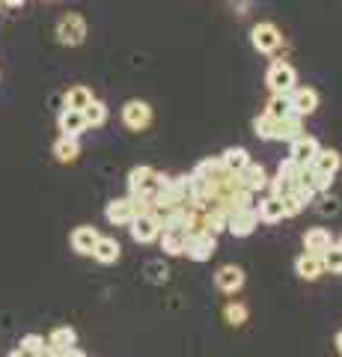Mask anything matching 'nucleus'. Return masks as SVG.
I'll use <instances>...</instances> for the list:
<instances>
[{
	"label": "nucleus",
	"instance_id": "2f4dec72",
	"mask_svg": "<svg viewBox=\"0 0 342 357\" xmlns=\"http://www.w3.org/2000/svg\"><path fill=\"white\" fill-rule=\"evenodd\" d=\"M224 319H226L233 328H241V325L247 321V307L238 304V301H235V304H226V307H224Z\"/></svg>",
	"mask_w": 342,
	"mask_h": 357
},
{
	"label": "nucleus",
	"instance_id": "20e7f679",
	"mask_svg": "<svg viewBox=\"0 0 342 357\" xmlns=\"http://www.w3.org/2000/svg\"><path fill=\"white\" fill-rule=\"evenodd\" d=\"M250 42L259 54H274L283 45V33L277 30V24H271V21H259V24L250 30Z\"/></svg>",
	"mask_w": 342,
	"mask_h": 357
},
{
	"label": "nucleus",
	"instance_id": "7ed1b4c3",
	"mask_svg": "<svg viewBox=\"0 0 342 357\" xmlns=\"http://www.w3.org/2000/svg\"><path fill=\"white\" fill-rule=\"evenodd\" d=\"M265 84H268L271 93H280V96H289L292 89L297 86V72L292 69L286 60H277V63H271V69L268 75H265Z\"/></svg>",
	"mask_w": 342,
	"mask_h": 357
},
{
	"label": "nucleus",
	"instance_id": "aec40b11",
	"mask_svg": "<svg viewBox=\"0 0 342 357\" xmlns=\"http://www.w3.org/2000/svg\"><path fill=\"white\" fill-rule=\"evenodd\" d=\"M304 134V116H297V114H286L277 119V140H295V137H301Z\"/></svg>",
	"mask_w": 342,
	"mask_h": 357
},
{
	"label": "nucleus",
	"instance_id": "72a5a7b5",
	"mask_svg": "<svg viewBox=\"0 0 342 357\" xmlns=\"http://www.w3.org/2000/svg\"><path fill=\"white\" fill-rule=\"evenodd\" d=\"M18 349H24L30 354H39L42 349H45V337H39V333H27V337H21Z\"/></svg>",
	"mask_w": 342,
	"mask_h": 357
},
{
	"label": "nucleus",
	"instance_id": "4c0bfd02",
	"mask_svg": "<svg viewBox=\"0 0 342 357\" xmlns=\"http://www.w3.org/2000/svg\"><path fill=\"white\" fill-rule=\"evenodd\" d=\"M9 357H36V354H30L24 349H15V351H9Z\"/></svg>",
	"mask_w": 342,
	"mask_h": 357
},
{
	"label": "nucleus",
	"instance_id": "4468645a",
	"mask_svg": "<svg viewBox=\"0 0 342 357\" xmlns=\"http://www.w3.org/2000/svg\"><path fill=\"white\" fill-rule=\"evenodd\" d=\"M295 271L301 280H318V277L325 274V262H322V256H316V253H301L295 259Z\"/></svg>",
	"mask_w": 342,
	"mask_h": 357
},
{
	"label": "nucleus",
	"instance_id": "2eb2a0df",
	"mask_svg": "<svg viewBox=\"0 0 342 357\" xmlns=\"http://www.w3.org/2000/svg\"><path fill=\"white\" fill-rule=\"evenodd\" d=\"M57 126L63 131V137H81L86 131V119H84V110H65L57 116Z\"/></svg>",
	"mask_w": 342,
	"mask_h": 357
},
{
	"label": "nucleus",
	"instance_id": "7c9ffc66",
	"mask_svg": "<svg viewBox=\"0 0 342 357\" xmlns=\"http://www.w3.org/2000/svg\"><path fill=\"white\" fill-rule=\"evenodd\" d=\"M322 262H325V271L330 274H342V244H330V250L322 256Z\"/></svg>",
	"mask_w": 342,
	"mask_h": 357
},
{
	"label": "nucleus",
	"instance_id": "a211bd4d",
	"mask_svg": "<svg viewBox=\"0 0 342 357\" xmlns=\"http://www.w3.org/2000/svg\"><path fill=\"white\" fill-rule=\"evenodd\" d=\"M95 241H98L95 227H78V229L72 232V250L81 253V256H93Z\"/></svg>",
	"mask_w": 342,
	"mask_h": 357
},
{
	"label": "nucleus",
	"instance_id": "58836bf2",
	"mask_svg": "<svg viewBox=\"0 0 342 357\" xmlns=\"http://www.w3.org/2000/svg\"><path fill=\"white\" fill-rule=\"evenodd\" d=\"M336 349H339V354H342V333H339V337H336Z\"/></svg>",
	"mask_w": 342,
	"mask_h": 357
},
{
	"label": "nucleus",
	"instance_id": "6ab92c4d",
	"mask_svg": "<svg viewBox=\"0 0 342 357\" xmlns=\"http://www.w3.org/2000/svg\"><path fill=\"white\" fill-rule=\"evenodd\" d=\"M161 250L167 256H182L185 244H187V232L185 229H161Z\"/></svg>",
	"mask_w": 342,
	"mask_h": 357
},
{
	"label": "nucleus",
	"instance_id": "393cba45",
	"mask_svg": "<svg viewBox=\"0 0 342 357\" xmlns=\"http://www.w3.org/2000/svg\"><path fill=\"white\" fill-rule=\"evenodd\" d=\"M310 167H316V170H322V173L336 176V170L342 167V158H339V152H336V149H318Z\"/></svg>",
	"mask_w": 342,
	"mask_h": 357
},
{
	"label": "nucleus",
	"instance_id": "473e14b6",
	"mask_svg": "<svg viewBox=\"0 0 342 357\" xmlns=\"http://www.w3.org/2000/svg\"><path fill=\"white\" fill-rule=\"evenodd\" d=\"M277 176H283V178H289L292 185H297L301 182V176H304V164H297V161H292V158H286L283 164H280V170H277Z\"/></svg>",
	"mask_w": 342,
	"mask_h": 357
},
{
	"label": "nucleus",
	"instance_id": "c756f323",
	"mask_svg": "<svg viewBox=\"0 0 342 357\" xmlns=\"http://www.w3.org/2000/svg\"><path fill=\"white\" fill-rule=\"evenodd\" d=\"M265 114H271V116H286V114H292V105H289V96H280V93H274L268 98V105H265Z\"/></svg>",
	"mask_w": 342,
	"mask_h": 357
},
{
	"label": "nucleus",
	"instance_id": "bb28decb",
	"mask_svg": "<svg viewBox=\"0 0 342 357\" xmlns=\"http://www.w3.org/2000/svg\"><path fill=\"white\" fill-rule=\"evenodd\" d=\"M286 215H283V199L280 197H268V199H262L259 203V220H265V223H277V220H283Z\"/></svg>",
	"mask_w": 342,
	"mask_h": 357
},
{
	"label": "nucleus",
	"instance_id": "f8f14e48",
	"mask_svg": "<svg viewBox=\"0 0 342 357\" xmlns=\"http://www.w3.org/2000/svg\"><path fill=\"white\" fill-rule=\"evenodd\" d=\"M215 286L220 289V292H226V295H235L238 289L244 286V271H241L238 265H224V268H217Z\"/></svg>",
	"mask_w": 342,
	"mask_h": 357
},
{
	"label": "nucleus",
	"instance_id": "ddd939ff",
	"mask_svg": "<svg viewBox=\"0 0 342 357\" xmlns=\"http://www.w3.org/2000/svg\"><path fill=\"white\" fill-rule=\"evenodd\" d=\"M334 244V236L325 229V227H313L304 232V253H316V256H325Z\"/></svg>",
	"mask_w": 342,
	"mask_h": 357
},
{
	"label": "nucleus",
	"instance_id": "6e6552de",
	"mask_svg": "<svg viewBox=\"0 0 342 357\" xmlns=\"http://www.w3.org/2000/svg\"><path fill=\"white\" fill-rule=\"evenodd\" d=\"M259 227V208H235L226 220V229L233 232L235 238H247L253 236Z\"/></svg>",
	"mask_w": 342,
	"mask_h": 357
},
{
	"label": "nucleus",
	"instance_id": "0eeeda50",
	"mask_svg": "<svg viewBox=\"0 0 342 357\" xmlns=\"http://www.w3.org/2000/svg\"><path fill=\"white\" fill-rule=\"evenodd\" d=\"M123 122L128 131H146L152 126V107L140 98H131L123 105Z\"/></svg>",
	"mask_w": 342,
	"mask_h": 357
},
{
	"label": "nucleus",
	"instance_id": "ea45409f",
	"mask_svg": "<svg viewBox=\"0 0 342 357\" xmlns=\"http://www.w3.org/2000/svg\"><path fill=\"white\" fill-rule=\"evenodd\" d=\"M339 244H342V238H339Z\"/></svg>",
	"mask_w": 342,
	"mask_h": 357
},
{
	"label": "nucleus",
	"instance_id": "423d86ee",
	"mask_svg": "<svg viewBox=\"0 0 342 357\" xmlns=\"http://www.w3.org/2000/svg\"><path fill=\"white\" fill-rule=\"evenodd\" d=\"M128 229H131V238L137 244H152L161 236V223L152 211H140V215L128 223Z\"/></svg>",
	"mask_w": 342,
	"mask_h": 357
},
{
	"label": "nucleus",
	"instance_id": "dca6fc26",
	"mask_svg": "<svg viewBox=\"0 0 342 357\" xmlns=\"http://www.w3.org/2000/svg\"><path fill=\"white\" fill-rule=\"evenodd\" d=\"M238 178H241V188H247V191H253V194L262 191V188L268 185V173H265V167L253 164V161L238 173Z\"/></svg>",
	"mask_w": 342,
	"mask_h": 357
},
{
	"label": "nucleus",
	"instance_id": "4be33fe9",
	"mask_svg": "<svg viewBox=\"0 0 342 357\" xmlns=\"http://www.w3.org/2000/svg\"><path fill=\"white\" fill-rule=\"evenodd\" d=\"M75 340H78L75 328L60 325V328H54V331L48 333V340H45V342H48V349H51V351H60V349H72Z\"/></svg>",
	"mask_w": 342,
	"mask_h": 357
},
{
	"label": "nucleus",
	"instance_id": "39448f33",
	"mask_svg": "<svg viewBox=\"0 0 342 357\" xmlns=\"http://www.w3.org/2000/svg\"><path fill=\"white\" fill-rule=\"evenodd\" d=\"M217 250V236L212 232H194V236H187V244H185V253L187 259L194 262H208Z\"/></svg>",
	"mask_w": 342,
	"mask_h": 357
},
{
	"label": "nucleus",
	"instance_id": "e433bc0d",
	"mask_svg": "<svg viewBox=\"0 0 342 357\" xmlns=\"http://www.w3.org/2000/svg\"><path fill=\"white\" fill-rule=\"evenodd\" d=\"M24 3H27V0H0V6H13V9L15 6H24Z\"/></svg>",
	"mask_w": 342,
	"mask_h": 357
},
{
	"label": "nucleus",
	"instance_id": "5701e85b",
	"mask_svg": "<svg viewBox=\"0 0 342 357\" xmlns=\"http://www.w3.org/2000/svg\"><path fill=\"white\" fill-rule=\"evenodd\" d=\"M93 89H86V86H69L65 89V96H63V105L65 110H84L86 105L93 102Z\"/></svg>",
	"mask_w": 342,
	"mask_h": 357
},
{
	"label": "nucleus",
	"instance_id": "1a4fd4ad",
	"mask_svg": "<svg viewBox=\"0 0 342 357\" xmlns=\"http://www.w3.org/2000/svg\"><path fill=\"white\" fill-rule=\"evenodd\" d=\"M140 215L134 197H119V199H110L107 208H104V218L114 223V227H128L131 220Z\"/></svg>",
	"mask_w": 342,
	"mask_h": 357
},
{
	"label": "nucleus",
	"instance_id": "9b49d317",
	"mask_svg": "<svg viewBox=\"0 0 342 357\" xmlns=\"http://www.w3.org/2000/svg\"><path fill=\"white\" fill-rule=\"evenodd\" d=\"M318 149H322V146H318V140L316 137H310V134H301V137H295L292 140V146H289V158L292 161H297V164H313V158H316V152Z\"/></svg>",
	"mask_w": 342,
	"mask_h": 357
},
{
	"label": "nucleus",
	"instance_id": "412c9836",
	"mask_svg": "<svg viewBox=\"0 0 342 357\" xmlns=\"http://www.w3.org/2000/svg\"><path fill=\"white\" fill-rule=\"evenodd\" d=\"M301 182L310 185L316 194H327V191H330V185H334V176H330V173H322V170H316V167L306 164V167H304Z\"/></svg>",
	"mask_w": 342,
	"mask_h": 357
},
{
	"label": "nucleus",
	"instance_id": "f03ea898",
	"mask_svg": "<svg viewBox=\"0 0 342 357\" xmlns=\"http://www.w3.org/2000/svg\"><path fill=\"white\" fill-rule=\"evenodd\" d=\"M84 39H86V18L78 13H65L57 21V42L78 48V45H84Z\"/></svg>",
	"mask_w": 342,
	"mask_h": 357
},
{
	"label": "nucleus",
	"instance_id": "f3484780",
	"mask_svg": "<svg viewBox=\"0 0 342 357\" xmlns=\"http://www.w3.org/2000/svg\"><path fill=\"white\" fill-rule=\"evenodd\" d=\"M93 256H95V262H102V265H114V262L119 259V256H123V248H119V241H116V238H110V236H98Z\"/></svg>",
	"mask_w": 342,
	"mask_h": 357
},
{
	"label": "nucleus",
	"instance_id": "9d476101",
	"mask_svg": "<svg viewBox=\"0 0 342 357\" xmlns=\"http://www.w3.org/2000/svg\"><path fill=\"white\" fill-rule=\"evenodd\" d=\"M289 105H292V114L297 116H313L318 110V93L313 86H295L289 93Z\"/></svg>",
	"mask_w": 342,
	"mask_h": 357
},
{
	"label": "nucleus",
	"instance_id": "cd10ccee",
	"mask_svg": "<svg viewBox=\"0 0 342 357\" xmlns=\"http://www.w3.org/2000/svg\"><path fill=\"white\" fill-rule=\"evenodd\" d=\"M253 131H256V137H262V140H277V116L259 114L253 119Z\"/></svg>",
	"mask_w": 342,
	"mask_h": 357
},
{
	"label": "nucleus",
	"instance_id": "a878e982",
	"mask_svg": "<svg viewBox=\"0 0 342 357\" xmlns=\"http://www.w3.org/2000/svg\"><path fill=\"white\" fill-rule=\"evenodd\" d=\"M220 161H224L226 170H233V173H241L244 167L250 164V152L244 146H229L224 155H220Z\"/></svg>",
	"mask_w": 342,
	"mask_h": 357
},
{
	"label": "nucleus",
	"instance_id": "f704fd0d",
	"mask_svg": "<svg viewBox=\"0 0 342 357\" xmlns=\"http://www.w3.org/2000/svg\"><path fill=\"white\" fill-rule=\"evenodd\" d=\"M292 182H289V178H283V176H277V178H274V182H271V191H274V197H289L292 194Z\"/></svg>",
	"mask_w": 342,
	"mask_h": 357
},
{
	"label": "nucleus",
	"instance_id": "c9c22d12",
	"mask_svg": "<svg viewBox=\"0 0 342 357\" xmlns=\"http://www.w3.org/2000/svg\"><path fill=\"white\" fill-rule=\"evenodd\" d=\"M54 357H86L81 349H75V345H72V349H60V351H54Z\"/></svg>",
	"mask_w": 342,
	"mask_h": 357
},
{
	"label": "nucleus",
	"instance_id": "b1692460",
	"mask_svg": "<svg viewBox=\"0 0 342 357\" xmlns=\"http://www.w3.org/2000/svg\"><path fill=\"white\" fill-rule=\"evenodd\" d=\"M78 155H81L78 137H60L57 143H54V158H57L60 164H72V161H78Z\"/></svg>",
	"mask_w": 342,
	"mask_h": 357
},
{
	"label": "nucleus",
	"instance_id": "c85d7f7f",
	"mask_svg": "<svg viewBox=\"0 0 342 357\" xmlns=\"http://www.w3.org/2000/svg\"><path fill=\"white\" fill-rule=\"evenodd\" d=\"M84 119H86V128L104 126V122H107V105L98 102V98H93V102L84 107Z\"/></svg>",
	"mask_w": 342,
	"mask_h": 357
},
{
	"label": "nucleus",
	"instance_id": "f257e3e1",
	"mask_svg": "<svg viewBox=\"0 0 342 357\" xmlns=\"http://www.w3.org/2000/svg\"><path fill=\"white\" fill-rule=\"evenodd\" d=\"M164 182H167V176H161L158 170H152V167H134V170L128 173V191L131 197L143 203L149 211L152 206L158 203V197L164 191Z\"/></svg>",
	"mask_w": 342,
	"mask_h": 357
}]
</instances>
